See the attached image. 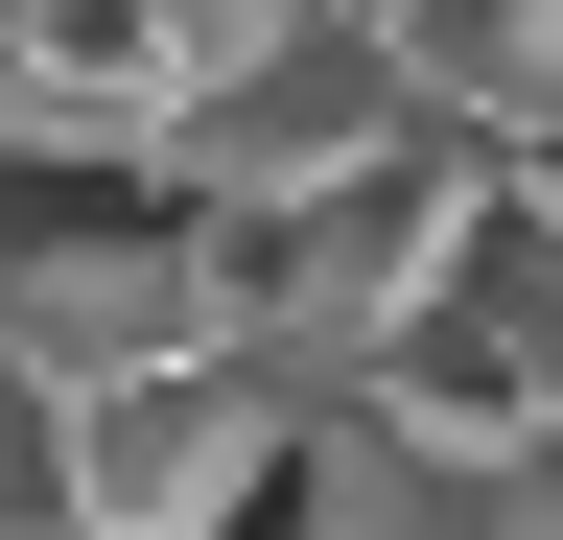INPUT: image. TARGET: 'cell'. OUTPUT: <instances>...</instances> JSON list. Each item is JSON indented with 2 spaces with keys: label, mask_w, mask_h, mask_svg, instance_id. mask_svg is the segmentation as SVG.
<instances>
[{
  "label": "cell",
  "mask_w": 563,
  "mask_h": 540,
  "mask_svg": "<svg viewBox=\"0 0 563 540\" xmlns=\"http://www.w3.org/2000/svg\"><path fill=\"white\" fill-rule=\"evenodd\" d=\"M0 329L47 376H141L235 329V258H211V188L141 142V118H24L0 142Z\"/></svg>",
  "instance_id": "1"
},
{
  "label": "cell",
  "mask_w": 563,
  "mask_h": 540,
  "mask_svg": "<svg viewBox=\"0 0 563 540\" xmlns=\"http://www.w3.org/2000/svg\"><path fill=\"white\" fill-rule=\"evenodd\" d=\"M352 399L422 423L446 470H563V212H540L517 165L470 188V235L422 258V306L376 329V376H352Z\"/></svg>",
  "instance_id": "2"
},
{
  "label": "cell",
  "mask_w": 563,
  "mask_h": 540,
  "mask_svg": "<svg viewBox=\"0 0 563 540\" xmlns=\"http://www.w3.org/2000/svg\"><path fill=\"white\" fill-rule=\"evenodd\" d=\"M470 188H493V142H446V118H399L376 165L282 188V212H211V258H235V329H258L282 376H376V329L422 306V258L470 235Z\"/></svg>",
  "instance_id": "3"
},
{
  "label": "cell",
  "mask_w": 563,
  "mask_h": 540,
  "mask_svg": "<svg viewBox=\"0 0 563 540\" xmlns=\"http://www.w3.org/2000/svg\"><path fill=\"white\" fill-rule=\"evenodd\" d=\"M306 399H329V376H282L258 329L141 353V376H70V540H211V517H282Z\"/></svg>",
  "instance_id": "4"
},
{
  "label": "cell",
  "mask_w": 563,
  "mask_h": 540,
  "mask_svg": "<svg viewBox=\"0 0 563 540\" xmlns=\"http://www.w3.org/2000/svg\"><path fill=\"white\" fill-rule=\"evenodd\" d=\"M422 118V71H399V24H352V0H282V24L235 47L211 95H165V165L211 188V212H282V188H329V165H376Z\"/></svg>",
  "instance_id": "5"
},
{
  "label": "cell",
  "mask_w": 563,
  "mask_h": 540,
  "mask_svg": "<svg viewBox=\"0 0 563 540\" xmlns=\"http://www.w3.org/2000/svg\"><path fill=\"white\" fill-rule=\"evenodd\" d=\"M24 24H47V118H141L165 142V95H211L282 0H24Z\"/></svg>",
  "instance_id": "6"
},
{
  "label": "cell",
  "mask_w": 563,
  "mask_h": 540,
  "mask_svg": "<svg viewBox=\"0 0 563 540\" xmlns=\"http://www.w3.org/2000/svg\"><path fill=\"white\" fill-rule=\"evenodd\" d=\"M399 71L446 142H540L563 118V0H399Z\"/></svg>",
  "instance_id": "7"
},
{
  "label": "cell",
  "mask_w": 563,
  "mask_h": 540,
  "mask_svg": "<svg viewBox=\"0 0 563 540\" xmlns=\"http://www.w3.org/2000/svg\"><path fill=\"white\" fill-rule=\"evenodd\" d=\"M0 540H70V376L0 329Z\"/></svg>",
  "instance_id": "8"
},
{
  "label": "cell",
  "mask_w": 563,
  "mask_h": 540,
  "mask_svg": "<svg viewBox=\"0 0 563 540\" xmlns=\"http://www.w3.org/2000/svg\"><path fill=\"white\" fill-rule=\"evenodd\" d=\"M24 118H47V24L0 0V142H24Z\"/></svg>",
  "instance_id": "9"
},
{
  "label": "cell",
  "mask_w": 563,
  "mask_h": 540,
  "mask_svg": "<svg viewBox=\"0 0 563 540\" xmlns=\"http://www.w3.org/2000/svg\"><path fill=\"white\" fill-rule=\"evenodd\" d=\"M493 165H517V188H540V212H563V118H540V142H493Z\"/></svg>",
  "instance_id": "10"
},
{
  "label": "cell",
  "mask_w": 563,
  "mask_h": 540,
  "mask_svg": "<svg viewBox=\"0 0 563 540\" xmlns=\"http://www.w3.org/2000/svg\"><path fill=\"white\" fill-rule=\"evenodd\" d=\"M352 24H399V0H352Z\"/></svg>",
  "instance_id": "11"
}]
</instances>
